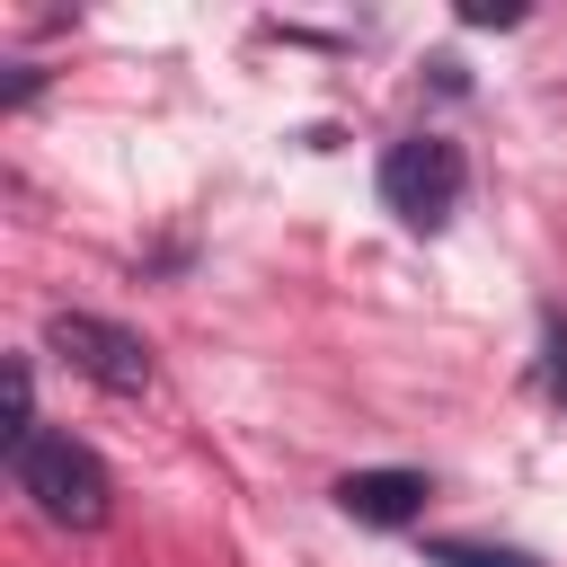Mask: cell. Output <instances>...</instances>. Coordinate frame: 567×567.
I'll return each mask as SVG.
<instances>
[{"mask_svg":"<svg viewBox=\"0 0 567 567\" xmlns=\"http://www.w3.org/2000/svg\"><path fill=\"white\" fill-rule=\"evenodd\" d=\"M425 558H434V567H532L523 549H487V540H434Z\"/></svg>","mask_w":567,"mask_h":567,"instance_id":"5b68a950","label":"cell"},{"mask_svg":"<svg viewBox=\"0 0 567 567\" xmlns=\"http://www.w3.org/2000/svg\"><path fill=\"white\" fill-rule=\"evenodd\" d=\"M9 478H18V496H27L44 523H62V532H97L106 505H115L106 461H97L89 443H71V434H35V443H18V452H9Z\"/></svg>","mask_w":567,"mask_h":567,"instance_id":"6da1fadb","label":"cell"},{"mask_svg":"<svg viewBox=\"0 0 567 567\" xmlns=\"http://www.w3.org/2000/svg\"><path fill=\"white\" fill-rule=\"evenodd\" d=\"M540 381H549V399H567V328L558 319L540 328Z\"/></svg>","mask_w":567,"mask_h":567,"instance_id":"8992f818","label":"cell"},{"mask_svg":"<svg viewBox=\"0 0 567 567\" xmlns=\"http://www.w3.org/2000/svg\"><path fill=\"white\" fill-rule=\"evenodd\" d=\"M470 195V168H461V142L443 133H408L381 151V204L408 221V230H443Z\"/></svg>","mask_w":567,"mask_h":567,"instance_id":"7a4b0ae2","label":"cell"},{"mask_svg":"<svg viewBox=\"0 0 567 567\" xmlns=\"http://www.w3.org/2000/svg\"><path fill=\"white\" fill-rule=\"evenodd\" d=\"M44 346H53L71 372H89L97 390H115V399L151 390V346H142L133 328L97 319V310H53V319H44Z\"/></svg>","mask_w":567,"mask_h":567,"instance_id":"3957f363","label":"cell"},{"mask_svg":"<svg viewBox=\"0 0 567 567\" xmlns=\"http://www.w3.org/2000/svg\"><path fill=\"white\" fill-rule=\"evenodd\" d=\"M425 470H346L337 478V505L354 514V523H416L425 514Z\"/></svg>","mask_w":567,"mask_h":567,"instance_id":"277c9868","label":"cell"}]
</instances>
